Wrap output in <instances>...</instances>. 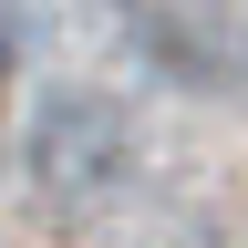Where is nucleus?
<instances>
[{"instance_id":"1","label":"nucleus","mask_w":248,"mask_h":248,"mask_svg":"<svg viewBox=\"0 0 248 248\" xmlns=\"http://www.w3.org/2000/svg\"><path fill=\"white\" fill-rule=\"evenodd\" d=\"M21 166H31V186H42L52 207H104L114 186H124V166H135V124H124L114 93L73 83V93H52V104L31 114Z\"/></svg>"},{"instance_id":"2","label":"nucleus","mask_w":248,"mask_h":248,"mask_svg":"<svg viewBox=\"0 0 248 248\" xmlns=\"http://www.w3.org/2000/svg\"><path fill=\"white\" fill-rule=\"evenodd\" d=\"M114 31L176 93H248V31L217 21L207 0H114Z\"/></svg>"},{"instance_id":"3","label":"nucleus","mask_w":248,"mask_h":248,"mask_svg":"<svg viewBox=\"0 0 248 248\" xmlns=\"http://www.w3.org/2000/svg\"><path fill=\"white\" fill-rule=\"evenodd\" d=\"M0 73H11V21H0Z\"/></svg>"}]
</instances>
